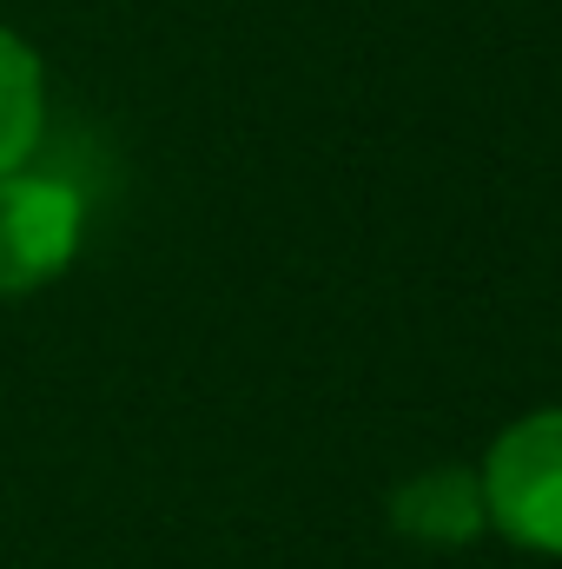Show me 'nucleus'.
Returning a JSON list of instances; mask_svg holds the SVG:
<instances>
[{"label":"nucleus","mask_w":562,"mask_h":569,"mask_svg":"<svg viewBox=\"0 0 562 569\" xmlns=\"http://www.w3.org/2000/svg\"><path fill=\"white\" fill-rule=\"evenodd\" d=\"M490 523L536 557H562V411H530L483 457Z\"/></svg>","instance_id":"obj_2"},{"label":"nucleus","mask_w":562,"mask_h":569,"mask_svg":"<svg viewBox=\"0 0 562 569\" xmlns=\"http://www.w3.org/2000/svg\"><path fill=\"white\" fill-rule=\"evenodd\" d=\"M87 246V192L53 166H20L0 179V298L53 284Z\"/></svg>","instance_id":"obj_1"},{"label":"nucleus","mask_w":562,"mask_h":569,"mask_svg":"<svg viewBox=\"0 0 562 569\" xmlns=\"http://www.w3.org/2000/svg\"><path fill=\"white\" fill-rule=\"evenodd\" d=\"M391 523L398 537L430 543V550H463L490 530V510H483V477L463 470V463H436L411 483L391 490Z\"/></svg>","instance_id":"obj_3"},{"label":"nucleus","mask_w":562,"mask_h":569,"mask_svg":"<svg viewBox=\"0 0 562 569\" xmlns=\"http://www.w3.org/2000/svg\"><path fill=\"white\" fill-rule=\"evenodd\" d=\"M47 140V67L27 33L0 20V179L33 166Z\"/></svg>","instance_id":"obj_4"}]
</instances>
